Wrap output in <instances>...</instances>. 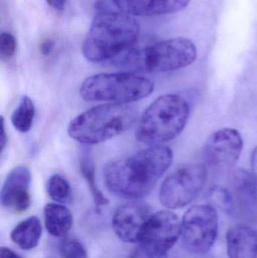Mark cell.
I'll return each instance as SVG.
<instances>
[{
	"instance_id": "1",
	"label": "cell",
	"mask_w": 257,
	"mask_h": 258,
	"mask_svg": "<svg viewBox=\"0 0 257 258\" xmlns=\"http://www.w3.org/2000/svg\"><path fill=\"white\" fill-rule=\"evenodd\" d=\"M173 161V152L154 146L125 159L112 161L103 171L104 183L116 197L136 201L147 197Z\"/></svg>"
},
{
	"instance_id": "2",
	"label": "cell",
	"mask_w": 257,
	"mask_h": 258,
	"mask_svg": "<svg viewBox=\"0 0 257 258\" xmlns=\"http://www.w3.org/2000/svg\"><path fill=\"white\" fill-rule=\"evenodd\" d=\"M140 35L138 22L119 12H101L94 18L81 51L93 63L114 61L134 48Z\"/></svg>"
},
{
	"instance_id": "3",
	"label": "cell",
	"mask_w": 257,
	"mask_h": 258,
	"mask_svg": "<svg viewBox=\"0 0 257 258\" xmlns=\"http://www.w3.org/2000/svg\"><path fill=\"white\" fill-rule=\"evenodd\" d=\"M137 116V109L126 104L96 106L69 122L68 135L85 145L100 144L126 132L135 123Z\"/></svg>"
},
{
	"instance_id": "4",
	"label": "cell",
	"mask_w": 257,
	"mask_h": 258,
	"mask_svg": "<svg viewBox=\"0 0 257 258\" xmlns=\"http://www.w3.org/2000/svg\"><path fill=\"white\" fill-rule=\"evenodd\" d=\"M197 57L196 45L184 37L172 38L149 44L143 48H132L113 63L148 73L176 71L191 65Z\"/></svg>"
},
{
	"instance_id": "5",
	"label": "cell",
	"mask_w": 257,
	"mask_h": 258,
	"mask_svg": "<svg viewBox=\"0 0 257 258\" xmlns=\"http://www.w3.org/2000/svg\"><path fill=\"white\" fill-rule=\"evenodd\" d=\"M190 114V105L184 98L173 94L161 95L140 116L136 138L147 144L172 141L185 128Z\"/></svg>"
},
{
	"instance_id": "6",
	"label": "cell",
	"mask_w": 257,
	"mask_h": 258,
	"mask_svg": "<svg viewBox=\"0 0 257 258\" xmlns=\"http://www.w3.org/2000/svg\"><path fill=\"white\" fill-rule=\"evenodd\" d=\"M155 89L152 80L129 73H104L88 77L79 89L86 101L128 104L149 96Z\"/></svg>"
},
{
	"instance_id": "7",
	"label": "cell",
	"mask_w": 257,
	"mask_h": 258,
	"mask_svg": "<svg viewBox=\"0 0 257 258\" xmlns=\"http://www.w3.org/2000/svg\"><path fill=\"white\" fill-rule=\"evenodd\" d=\"M207 180L208 169L205 165H184L163 182L159 190L160 203L168 209L185 207L199 197Z\"/></svg>"
},
{
	"instance_id": "8",
	"label": "cell",
	"mask_w": 257,
	"mask_h": 258,
	"mask_svg": "<svg viewBox=\"0 0 257 258\" xmlns=\"http://www.w3.org/2000/svg\"><path fill=\"white\" fill-rule=\"evenodd\" d=\"M218 230V213L211 205L190 208L181 221L183 244L187 251L193 254L208 252L217 239Z\"/></svg>"
},
{
	"instance_id": "9",
	"label": "cell",
	"mask_w": 257,
	"mask_h": 258,
	"mask_svg": "<svg viewBox=\"0 0 257 258\" xmlns=\"http://www.w3.org/2000/svg\"><path fill=\"white\" fill-rule=\"evenodd\" d=\"M181 222L178 215L163 210L151 215L143 229L139 243L161 256L167 257L181 236Z\"/></svg>"
},
{
	"instance_id": "10",
	"label": "cell",
	"mask_w": 257,
	"mask_h": 258,
	"mask_svg": "<svg viewBox=\"0 0 257 258\" xmlns=\"http://www.w3.org/2000/svg\"><path fill=\"white\" fill-rule=\"evenodd\" d=\"M243 144L242 137L236 129H220L211 135L204 147L205 162L215 171L230 170L239 159Z\"/></svg>"
},
{
	"instance_id": "11",
	"label": "cell",
	"mask_w": 257,
	"mask_h": 258,
	"mask_svg": "<svg viewBox=\"0 0 257 258\" xmlns=\"http://www.w3.org/2000/svg\"><path fill=\"white\" fill-rule=\"evenodd\" d=\"M152 207L143 202H128L115 211L112 219L113 231L125 243H139Z\"/></svg>"
},
{
	"instance_id": "12",
	"label": "cell",
	"mask_w": 257,
	"mask_h": 258,
	"mask_svg": "<svg viewBox=\"0 0 257 258\" xmlns=\"http://www.w3.org/2000/svg\"><path fill=\"white\" fill-rule=\"evenodd\" d=\"M31 177V171L26 165H18L9 173L0 196L2 206L8 212L21 214L30 208Z\"/></svg>"
},
{
	"instance_id": "13",
	"label": "cell",
	"mask_w": 257,
	"mask_h": 258,
	"mask_svg": "<svg viewBox=\"0 0 257 258\" xmlns=\"http://www.w3.org/2000/svg\"><path fill=\"white\" fill-rule=\"evenodd\" d=\"M122 13L130 16L152 17L176 13L185 9L191 0H113Z\"/></svg>"
},
{
	"instance_id": "14",
	"label": "cell",
	"mask_w": 257,
	"mask_h": 258,
	"mask_svg": "<svg viewBox=\"0 0 257 258\" xmlns=\"http://www.w3.org/2000/svg\"><path fill=\"white\" fill-rule=\"evenodd\" d=\"M228 191L232 203H237L244 210H253L257 205V183L254 175L246 170H235L229 177Z\"/></svg>"
},
{
	"instance_id": "15",
	"label": "cell",
	"mask_w": 257,
	"mask_h": 258,
	"mask_svg": "<svg viewBox=\"0 0 257 258\" xmlns=\"http://www.w3.org/2000/svg\"><path fill=\"white\" fill-rule=\"evenodd\" d=\"M229 258H257V233L244 224H237L226 234Z\"/></svg>"
},
{
	"instance_id": "16",
	"label": "cell",
	"mask_w": 257,
	"mask_h": 258,
	"mask_svg": "<svg viewBox=\"0 0 257 258\" xmlns=\"http://www.w3.org/2000/svg\"><path fill=\"white\" fill-rule=\"evenodd\" d=\"M45 225L51 236L63 238L67 236L73 224L69 209L60 203H48L44 208Z\"/></svg>"
},
{
	"instance_id": "17",
	"label": "cell",
	"mask_w": 257,
	"mask_h": 258,
	"mask_svg": "<svg viewBox=\"0 0 257 258\" xmlns=\"http://www.w3.org/2000/svg\"><path fill=\"white\" fill-rule=\"evenodd\" d=\"M42 233L40 220L38 217L31 216L21 221L14 228L10 238L21 249L30 251L39 245Z\"/></svg>"
},
{
	"instance_id": "18",
	"label": "cell",
	"mask_w": 257,
	"mask_h": 258,
	"mask_svg": "<svg viewBox=\"0 0 257 258\" xmlns=\"http://www.w3.org/2000/svg\"><path fill=\"white\" fill-rule=\"evenodd\" d=\"M80 172L83 178L85 180L89 190L93 197L95 205L98 206H106L110 203L104 197L96 182L95 175V165L92 153L89 149H84L81 152L79 160Z\"/></svg>"
},
{
	"instance_id": "19",
	"label": "cell",
	"mask_w": 257,
	"mask_h": 258,
	"mask_svg": "<svg viewBox=\"0 0 257 258\" xmlns=\"http://www.w3.org/2000/svg\"><path fill=\"white\" fill-rule=\"evenodd\" d=\"M35 114L36 110L33 101L27 95H24L11 116V122L17 131L27 133L33 126Z\"/></svg>"
},
{
	"instance_id": "20",
	"label": "cell",
	"mask_w": 257,
	"mask_h": 258,
	"mask_svg": "<svg viewBox=\"0 0 257 258\" xmlns=\"http://www.w3.org/2000/svg\"><path fill=\"white\" fill-rule=\"evenodd\" d=\"M48 194L53 201L63 204L70 200L72 189L69 182L63 176L54 174L48 180Z\"/></svg>"
},
{
	"instance_id": "21",
	"label": "cell",
	"mask_w": 257,
	"mask_h": 258,
	"mask_svg": "<svg viewBox=\"0 0 257 258\" xmlns=\"http://www.w3.org/2000/svg\"><path fill=\"white\" fill-rule=\"evenodd\" d=\"M59 248L62 258H89L84 245L72 236L62 238Z\"/></svg>"
},
{
	"instance_id": "22",
	"label": "cell",
	"mask_w": 257,
	"mask_h": 258,
	"mask_svg": "<svg viewBox=\"0 0 257 258\" xmlns=\"http://www.w3.org/2000/svg\"><path fill=\"white\" fill-rule=\"evenodd\" d=\"M17 42L15 36L8 32L0 35V57L2 60H10L16 52Z\"/></svg>"
},
{
	"instance_id": "23",
	"label": "cell",
	"mask_w": 257,
	"mask_h": 258,
	"mask_svg": "<svg viewBox=\"0 0 257 258\" xmlns=\"http://www.w3.org/2000/svg\"><path fill=\"white\" fill-rule=\"evenodd\" d=\"M210 197L217 206L222 209L230 210L233 208L232 197L227 189L215 186L210 191Z\"/></svg>"
},
{
	"instance_id": "24",
	"label": "cell",
	"mask_w": 257,
	"mask_h": 258,
	"mask_svg": "<svg viewBox=\"0 0 257 258\" xmlns=\"http://www.w3.org/2000/svg\"><path fill=\"white\" fill-rule=\"evenodd\" d=\"M130 258H167V257L154 253L153 251L148 249L141 244L138 243V245L133 251Z\"/></svg>"
},
{
	"instance_id": "25",
	"label": "cell",
	"mask_w": 257,
	"mask_h": 258,
	"mask_svg": "<svg viewBox=\"0 0 257 258\" xmlns=\"http://www.w3.org/2000/svg\"><path fill=\"white\" fill-rule=\"evenodd\" d=\"M55 42L52 39H48L44 41L40 45V51L42 55L48 57L52 53L54 48Z\"/></svg>"
},
{
	"instance_id": "26",
	"label": "cell",
	"mask_w": 257,
	"mask_h": 258,
	"mask_svg": "<svg viewBox=\"0 0 257 258\" xmlns=\"http://www.w3.org/2000/svg\"><path fill=\"white\" fill-rule=\"evenodd\" d=\"M66 0H46L47 4L57 11H63L66 5Z\"/></svg>"
},
{
	"instance_id": "27",
	"label": "cell",
	"mask_w": 257,
	"mask_h": 258,
	"mask_svg": "<svg viewBox=\"0 0 257 258\" xmlns=\"http://www.w3.org/2000/svg\"><path fill=\"white\" fill-rule=\"evenodd\" d=\"M1 258H23L15 251L7 247H1L0 248Z\"/></svg>"
},
{
	"instance_id": "28",
	"label": "cell",
	"mask_w": 257,
	"mask_h": 258,
	"mask_svg": "<svg viewBox=\"0 0 257 258\" xmlns=\"http://www.w3.org/2000/svg\"><path fill=\"white\" fill-rule=\"evenodd\" d=\"M7 144V135L5 129L4 119L1 116V138H0V145H1V152L3 153Z\"/></svg>"
},
{
	"instance_id": "29",
	"label": "cell",
	"mask_w": 257,
	"mask_h": 258,
	"mask_svg": "<svg viewBox=\"0 0 257 258\" xmlns=\"http://www.w3.org/2000/svg\"><path fill=\"white\" fill-rule=\"evenodd\" d=\"M251 165L252 169H253V174L254 175L257 183V147L252 153Z\"/></svg>"
}]
</instances>
